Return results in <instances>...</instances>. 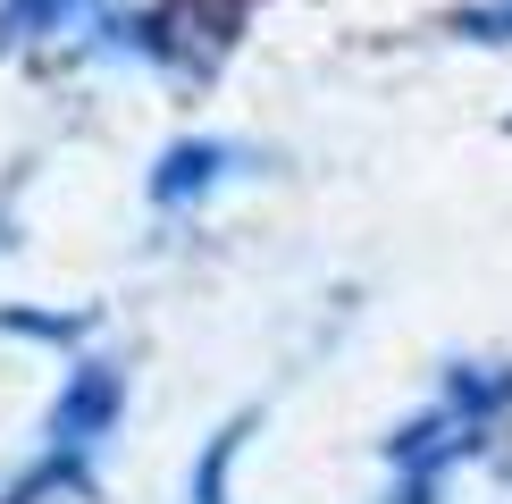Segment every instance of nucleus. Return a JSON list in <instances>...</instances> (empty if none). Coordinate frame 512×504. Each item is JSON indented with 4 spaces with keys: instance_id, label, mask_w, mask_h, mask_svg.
<instances>
[{
    "instance_id": "nucleus-4",
    "label": "nucleus",
    "mask_w": 512,
    "mask_h": 504,
    "mask_svg": "<svg viewBox=\"0 0 512 504\" xmlns=\"http://www.w3.org/2000/svg\"><path fill=\"white\" fill-rule=\"evenodd\" d=\"M84 9H93V0H0V42H34V34H59V26H76Z\"/></svg>"
},
{
    "instance_id": "nucleus-6",
    "label": "nucleus",
    "mask_w": 512,
    "mask_h": 504,
    "mask_svg": "<svg viewBox=\"0 0 512 504\" xmlns=\"http://www.w3.org/2000/svg\"><path fill=\"white\" fill-rule=\"evenodd\" d=\"M471 42H512V0H487V9H462L454 17Z\"/></svg>"
},
{
    "instance_id": "nucleus-3",
    "label": "nucleus",
    "mask_w": 512,
    "mask_h": 504,
    "mask_svg": "<svg viewBox=\"0 0 512 504\" xmlns=\"http://www.w3.org/2000/svg\"><path fill=\"white\" fill-rule=\"evenodd\" d=\"M227 160H236L227 143H177V152H160V168H152V202H194L202 185H219Z\"/></svg>"
},
{
    "instance_id": "nucleus-1",
    "label": "nucleus",
    "mask_w": 512,
    "mask_h": 504,
    "mask_svg": "<svg viewBox=\"0 0 512 504\" xmlns=\"http://www.w3.org/2000/svg\"><path fill=\"white\" fill-rule=\"evenodd\" d=\"M118 404H126V378L110 362H84L68 378V395H59V412H51V454L59 462H84V454H93V437L118 420Z\"/></svg>"
},
{
    "instance_id": "nucleus-2",
    "label": "nucleus",
    "mask_w": 512,
    "mask_h": 504,
    "mask_svg": "<svg viewBox=\"0 0 512 504\" xmlns=\"http://www.w3.org/2000/svg\"><path fill=\"white\" fill-rule=\"evenodd\" d=\"M236 17H244V0H168L152 26H135V42L143 51H168V59H219Z\"/></svg>"
},
{
    "instance_id": "nucleus-5",
    "label": "nucleus",
    "mask_w": 512,
    "mask_h": 504,
    "mask_svg": "<svg viewBox=\"0 0 512 504\" xmlns=\"http://www.w3.org/2000/svg\"><path fill=\"white\" fill-rule=\"evenodd\" d=\"M236 446H244V420L210 437V454H202V471H194V504H227V462H236Z\"/></svg>"
}]
</instances>
